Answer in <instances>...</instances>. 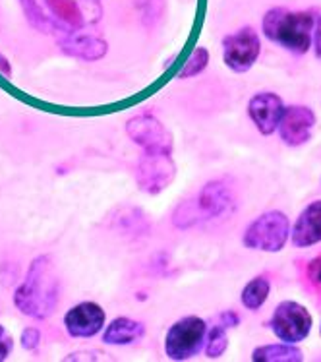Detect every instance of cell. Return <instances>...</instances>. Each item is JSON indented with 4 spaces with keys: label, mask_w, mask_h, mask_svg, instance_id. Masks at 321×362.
Returning <instances> with one entry per match:
<instances>
[{
    "label": "cell",
    "mask_w": 321,
    "mask_h": 362,
    "mask_svg": "<svg viewBox=\"0 0 321 362\" xmlns=\"http://www.w3.org/2000/svg\"><path fill=\"white\" fill-rule=\"evenodd\" d=\"M205 355L207 358H219L226 353L229 349V335H226V327L221 324L211 325V329L207 332L205 337Z\"/></svg>",
    "instance_id": "obj_19"
},
{
    "label": "cell",
    "mask_w": 321,
    "mask_h": 362,
    "mask_svg": "<svg viewBox=\"0 0 321 362\" xmlns=\"http://www.w3.org/2000/svg\"><path fill=\"white\" fill-rule=\"evenodd\" d=\"M252 361L255 362H302L304 355L294 343H277L254 349Z\"/></svg>",
    "instance_id": "obj_17"
},
{
    "label": "cell",
    "mask_w": 321,
    "mask_h": 362,
    "mask_svg": "<svg viewBox=\"0 0 321 362\" xmlns=\"http://www.w3.org/2000/svg\"><path fill=\"white\" fill-rule=\"evenodd\" d=\"M291 237V221L283 211H265L248 225L242 243L250 250H262L277 254L284 248Z\"/></svg>",
    "instance_id": "obj_5"
},
{
    "label": "cell",
    "mask_w": 321,
    "mask_h": 362,
    "mask_svg": "<svg viewBox=\"0 0 321 362\" xmlns=\"http://www.w3.org/2000/svg\"><path fill=\"white\" fill-rule=\"evenodd\" d=\"M176 178V163L172 153L161 151H143L135 165V182L142 192L157 196L166 190Z\"/></svg>",
    "instance_id": "obj_7"
},
{
    "label": "cell",
    "mask_w": 321,
    "mask_h": 362,
    "mask_svg": "<svg viewBox=\"0 0 321 362\" xmlns=\"http://www.w3.org/2000/svg\"><path fill=\"white\" fill-rule=\"evenodd\" d=\"M105 310L95 303H80L64 316L66 332L72 337H93L105 325Z\"/></svg>",
    "instance_id": "obj_13"
},
{
    "label": "cell",
    "mask_w": 321,
    "mask_h": 362,
    "mask_svg": "<svg viewBox=\"0 0 321 362\" xmlns=\"http://www.w3.org/2000/svg\"><path fill=\"white\" fill-rule=\"evenodd\" d=\"M207 337V324L198 316H186L169 327L164 337V353L171 361H188L202 351Z\"/></svg>",
    "instance_id": "obj_6"
},
{
    "label": "cell",
    "mask_w": 321,
    "mask_h": 362,
    "mask_svg": "<svg viewBox=\"0 0 321 362\" xmlns=\"http://www.w3.org/2000/svg\"><path fill=\"white\" fill-rule=\"evenodd\" d=\"M269 293H271V283H269L267 277H254L252 281L248 283L246 287L242 288V304L246 306L248 310H260L265 300H267Z\"/></svg>",
    "instance_id": "obj_18"
},
{
    "label": "cell",
    "mask_w": 321,
    "mask_h": 362,
    "mask_svg": "<svg viewBox=\"0 0 321 362\" xmlns=\"http://www.w3.org/2000/svg\"><path fill=\"white\" fill-rule=\"evenodd\" d=\"M60 51L66 52L70 57L75 59L87 60V62H95V60L103 59L109 51V45L105 39L95 37L90 33H74V35H64L59 39Z\"/></svg>",
    "instance_id": "obj_15"
},
{
    "label": "cell",
    "mask_w": 321,
    "mask_h": 362,
    "mask_svg": "<svg viewBox=\"0 0 321 362\" xmlns=\"http://www.w3.org/2000/svg\"><path fill=\"white\" fill-rule=\"evenodd\" d=\"M315 115L310 107L304 105H291L283 112V119L279 122V134L281 140L289 148H300L304 146L314 132Z\"/></svg>",
    "instance_id": "obj_11"
},
{
    "label": "cell",
    "mask_w": 321,
    "mask_h": 362,
    "mask_svg": "<svg viewBox=\"0 0 321 362\" xmlns=\"http://www.w3.org/2000/svg\"><path fill=\"white\" fill-rule=\"evenodd\" d=\"M320 333H321V329H320Z\"/></svg>",
    "instance_id": "obj_27"
},
{
    "label": "cell",
    "mask_w": 321,
    "mask_h": 362,
    "mask_svg": "<svg viewBox=\"0 0 321 362\" xmlns=\"http://www.w3.org/2000/svg\"><path fill=\"white\" fill-rule=\"evenodd\" d=\"M143 335H145V325L142 322L132 318H116L112 320L111 325H107L103 341L107 345H130L142 339Z\"/></svg>",
    "instance_id": "obj_16"
},
{
    "label": "cell",
    "mask_w": 321,
    "mask_h": 362,
    "mask_svg": "<svg viewBox=\"0 0 321 362\" xmlns=\"http://www.w3.org/2000/svg\"><path fill=\"white\" fill-rule=\"evenodd\" d=\"M20 4L35 30L59 39L82 33L103 18L99 0H20Z\"/></svg>",
    "instance_id": "obj_1"
},
{
    "label": "cell",
    "mask_w": 321,
    "mask_h": 362,
    "mask_svg": "<svg viewBox=\"0 0 321 362\" xmlns=\"http://www.w3.org/2000/svg\"><path fill=\"white\" fill-rule=\"evenodd\" d=\"M60 300V279L49 256L31 262L25 279L14 293L18 310L33 320H45L54 314Z\"/></svg>",
    "instance_id": "obj_2"
},
{
    "label": "cell",
    "mask_w": 321,
    "mask_h": 362,
    "mask_svg": "<svg viewBox=\"0 0 321 362\" xmlns=\"http://www.w3.org/2000/svg\"><path fill=\"white\" fill-rule=\"evenodd\" d=\"M231 186L224 180H211L202 190L180 204L172 214V225L176 229L186 230L200 223L211 221L219 215H224L234 204Z\"/></svg>",
    "instance_id": "obj_4"
},
{
    "label": "cell",
    "mask_w": 321,
    "mask_h": 362,
    "mask_svg": "<svg viewBox=\"0 0 321 362\" xmlns=\"http://www.w3.org/2000/svg\"><path fill=\"white\" fill-rule=\"evenodd\" d=\"M314 25L315 18L310 12H291L286 8H273L263 16L265 37L294 54H306L310 51Z\"/></svg>",
    "instance_id": "obj_3"
},
{
    "label": "cell",
    "mask_w": 321,
    "mask_h": 362,
    "mask_svg": "<svg viewBox=\"0 0 321 362\" xmlns=\"http://www.w3.org/2000/svg\"><path fill=\"white\" fill-rule=\"evenodd\" d=\"M312 314L306 306L294 300H284L275 308L273 316L269 320V327L275 333L277 339L283 343H300L312 332Z\"/></svg>",
    "instance_id": "obj_8"
},
{
    "label": "cell",
    "mask_w": 321,
    "mask_h": 362,
    "mask_svg": "<svg viewBox=\"0 0 321 362\" xmlns=\"http://www.w3.org/2000/svg\"><path fill=\"white\" fill-rule=\"evenodd\" d=\"M291 238L296 248H308L321 243V200L308 204L300 211L298 219L291 229Z\"/></svg>",
    "instance_id": "obj_14"
},
{
    "label": "cell",
    "mask_w": 321,
    "mask_h": 362,
    "mask_svg": "<svg viewBox=\"0 0 321 362\" xmlns=\"http://www.w3.org/2000/svg\"><path fill=\"white\" fill-rule=\"evenodd\" d=\"M312 45H314L315 59L321 60V16H317L314 25V35H312Z\"/></svg>",
    "instance_id": "obj_24"
},
{
    "label": "cell",
    "mask_w": 321,
    "mask_h": 362,
    "mask_svg": "<svg viewBox=\"0 0 321 362\" xmlns=\"http://www.w3.org/2000/svg\"><path fill=\"white\" fill-rule=\"evenodd\" d=\"M0 74L4 78H12V66H10V62L2 52H0Z\"/></svg>",
    "instance_id": "obj_26"
},
{
    "label": "cell",
    "mask_w": 321,
    "mask_h": 362,
    "mask_svg": "<svg viewBox=\"0 0 321 362\" xmlns=\"http://www.w3.org/2000/svg\"><path fill=\"white\" fill-rule=\"evenodd\" d=\"M284 103L281 97L271 91L255 93L248 103V115L263 136H271L279 128V122L283 119Z\"/></svg>",
    "instance_id": "obj_12"
},
{
    "label": "cell",
    "mask_w": 321,
    "mask_h": 362,
    "mask_svg": "<svg viewBox=\"0 0 321 362\" xmlns=\"http://www.w3.org/2000/svg\"><path fill=\"white\" fill-rule=\"evenodd\" d=\"M262 52V41L254 28H242L223 39V60L236 74H244L254 66Z\"/></svg>",
    "instance_id": "obj_9"
},
{
    "label": "cell",
    "mask_w": 321,
    "mask_h": 362,
    "mask_svg": "<svg viewBox=\"0 0 321 362\" xmlns=\"http://www.w3.org/2000/svg\"><path fill=\"white\" fill-rule=\"evenodd\" d=\"M207 64H210V51L205 47H198L184 62V66L178 72V78L186 80V78H194V76L202 74L203 70L207 68Z\"/></svg>",
    "instance_id": "obj_20"
},
{
    "label": "cell",
    "mask_w": 321,
    "mask_h": 362,
    "mask_svg": "<svg viewBox=\"0 0 321 362\" xmlns=\"http://www.w3.org/2000/svg\"><path fill=\"white\" fill-rule=\"evenodd\" d=\"M126 134L143 151L172 153V134L166 126L151 115H138L126 122Z\"/></svg>",
    "instance_id": "obj_10"
},
{
    "label": "cell",
    "mask_w": 321,
    "mask_h": 362,
    "mask_svg": "<svg viewBox=\"0 0 321 362\" xmlns=\"http://www.w3.org/2000/svg\"><path fill=\"white\" fill-rule=\"evenodd\" d=\"M219 324L223 325V327H226V329H231V327H236V325L240 324V316L236 312L226 310L219 316Z\"/></svg>",
    "instance_id": "obj_23"
},
{
    "label": "cell",
    "mask_w": 321,
    "mask_h": 362,
    "mask_svg": "<svg viewBox=\"0 0 321 362\" xmlns=\"http://www.w3.org/2000/svg\"><path fill=\"white\" fill-rule=\"evenodd\" d=\"M308 275H310V279L317 285H321V258L312 259V264L308 267Z\"/></svg>",
    "instance_id": "obj_25"
},
{
    "label": "cell",
    "mask_w": 321,
    "mask_h": 362,
    "mask_svg": "<svg viewBox=\"0 0 321 362\" xmlns=\"http://www.w3.org/2000/svg\"><path fill=\"white\" fill-rule=\"evenodd\" d=\"M12 347H14V341H12V335L0 325V362L6 361L10 353H12Z\"/></svg>",
    "instance_id": "obj_22"
},
{
    "label": "cell",
    "mask_w": 321,
    "mask_h": 362,
    "mask_svg": "<svg viewBox=\"0 0 321 362\" xmlns=\"http://www.w3.org/2000/svg\"><path fill=\"white\" fill-rule=\"evenodd\" d=\"M39 341H41V333L37 327H25L22 332V347L25 351H35L39 347Z\"/></svg>",
    "instance_id": "obj_21"
}]
</instances>
